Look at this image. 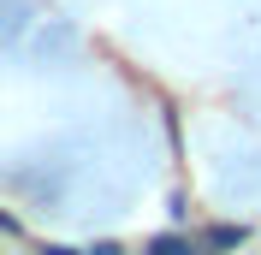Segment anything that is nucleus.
I'll return each instance as SVG.
<instances>
[{
    "instance_id": "obj_1",
    "label": "nucleus",
    "mask_w": 261,
    "mask_h": 255,
    "mask_svg": "<svg viewBox=\"0 0 261 255\" xmlns=\"http://www.w3.org/2000/svg\"><path fill=\"white\" fill-rule=\"evenodd\" d=\"M18 30H30V0H0V48H18Z\"/></svg>"
},
{
    "instance_id": "obj_3",
    "label": "nucleus",
    "mask_w": 261,
    "mask_h": 255,
    "mask_svg": "<svg viewBox=\"0 0 261 255\" xmlns=\"http://www.w3.org/2000/svg\"><path fill=\"white\" fill-rule=\"evenodd\" d=\"M83 255H119V249H113V243H95V249H83Z\"/></svg>"
},
{
    "instance_id": "obj_2",
    "label": "nucleus",
    "mask_w": 261,
    "mask_h": 255,
    "mask_svg": "<svg viewBox=\"0 0 261 255\" xmlns=\"http://www.w3.org/2000/svg\"><path fill=\"white\" fill-rule=\"evenodd\" d=\"M143 255H196V243H184V238H148Z\"/></svg>"
},
{
    "instance_id": "obj_4",
    "label": "nucleus",
    "mask_w": 261,
    "mask_h": 255,
    "mask_svg": "<svg viewBox=\"0 0 261 255\" xmlns=\"http://www.w3.org/2000/svg\"><path fill=\"white\" fill-rule=\"evenodd\" d=\"M0 232H12V220H6V214H0Z\"/></svg>"
}]
</instances>
